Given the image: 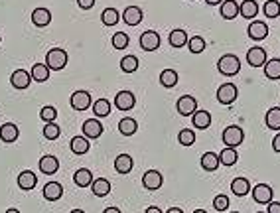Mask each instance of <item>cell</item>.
<instances>
[{
	"label": "cell",
	"mask_w": 280,
	"mask_h": 213,
	"mask_svg": "<svg viewBox=\"0 0 280 213\" xmlns=\"http://www.w3.org/2000/svg\"><path fill=\"white\" fill-rule=\"evenodd\" d=\"M217 69H219L221 75L233 77L241 71V62H239V57H237L235 53H225V55L219 57V62H217Z\"/></svg>",
	"instance_id": "cell-1"
},
{
	"label": "cell",
	"mask_w": 280,
	"mask_h": 213,
	"mask_svg": "<svg viewBox=\"0 0 280 213\" xmlns=\"http://www.w3.org/2000/svg\"><path fill=\"white\" fill-rule=\"evenodd\" d=\"M221 140H223V144H225L227 148H237V146H241L243 140H245V132H243L241 126L231 125V126H227V128L223 130Z\"/></svg>",
	"instance_id": "cell-2"
},
{
	"label": "cell",
	"mask_w": 280,
	"mask_h": 213,
	"mask_svg": "<svg viewBox=\"0 0 280 213\" xmlns=\"http://www.w3.org/2000/svg\"><path fill=\"white\" fill-rule=\"evenodd\" d=\"M46 65L50 67V71H62L67 65V51L62 48H53L46 53Z\"/></svg>",
	"instance_id": "cell-3"
},
{
	"label": "cell",
	"mask_w": 280,
	"mask_h": 213,
	"mask_svg": "<svg viewBox=\"0 0 280 213\" xmlns=\"http://www.w3.org/2000/svg\"><path fill=\"white\" fill-rule=\"evenodd\" d=\"M237 97H239V89L235 87V83H223L217 89V101L221 105H231V103H235Z\"/></svg>",
	"instance_id": "cell-4"
},
{
	"label": "cell",
	"mask_w": 280,
	"mask_h": 213,
	"mask_svg": "<svg viewBox=\"0 0 280 213\" xmlns=\"http://www.w3.org/2000/svg\"><path fill=\"white\" fill-rule=\"evenodd\" d=\"M162 184H164V178H162V174L158 170H148V172H144V176H142V186L146 189H150V191L160 189Z\"/></svg>",
	"instance_id": "cell-5"
},
{
	"label": "cell",
	"mask_w": 280,
	"mask_h": 213,
	"mask_svg": "<svg viewBox=\"0 0 280 213\" xmlns=\"http://www.w3.org/2000/svg\"><path fill=\"white\" fill-rule=\"evenodd\" d=\"M69 103H71V107H73L75 111H85V109H89L91 105H93V103H91V93L89 91H83V89L75 91V93L71 95Z\"/></svg>",
	"instance_id": "cell-6"
},
{
	"label": "cell",
	"mask_w": 280,
	"mask_h": 213,
	"mask_svg": "<svg viewBox=\"0 0 280 213\" xmlns=\"http://www.w3.org/2000/svg\"><path fill=\"white\" fill-rule=\"evenodd\" d=\"M176 109H178V113L182 117H191V114L197 111V101H195V97H191V95H184L176 103Z\"/></svg>",
	"instance_id": "cell-7"
},
{
	"label": "cell",
	"mask_w": 280,
	"mask_h": 213,
	"mask_svg": "<svg viewBox=\"0 0 280 213\" xmlns=\"http://www.w3.org/2000/svg\"><path fill=\"white\" fill-rule=\"evenodd\" d=\"M140 48L144 51H156L160 48V36L158 32L154 30H146L142 36H140Z\"/></svg>",
	"instance_id": "cell-8"
},
{
	"label": "cell",
	"mask_w": 280,
	"mask_h": 213,
	"mask_svg": "<svg viewBox=\"0 0 280 213\" xmlns=\"http://www.w3.org/2000/svg\"><path fill=\"white\" fill-rule=\"evenodd\" d=\"M247 62L251 67H265L267 63V50L261 48V46H255L247 51Z\"/></svg>",
	"instance_id": "cell-9"
},
{
	"label": "cell",
	"mask_w": 280,
	"mask_h": 213,
	"mask_svg": "<svg viewBox=\"0 0 280 213\" xmlns=\"http://www.w3.org/2000/svg\"><path fill=\"white\" fill-rule=\"evenodd\" d=\"M81 130H83V137L85 138H99L103 134V123L101 121H97V119H87L85 123H83V126H81Z\"/></svg>",
	"instance_id": "cell-10"
},
{
	"label": "cell",
	"mask_w": 280,
	"mask_h": 213,
	"mask_svg": "<svg viewBox=\"0 0 280 213\" xmlns=\"http://www.w3.org/2000/svg\"><path fill=\"white\" fill-rule=\"evenodd\" d=\"M272 196H274V191H272V188L268 184H256L253 188V200L256 203H267L268 205L272 201Z\"/></svg>",
	"instance_id": "cell-11"
},
{
	"label": "cell",
	"mask_w": 280,
	"mask_h": 213,
	"mask_svg": "<svg viewBox=\"0 0 280 213\" xmlns=\"http://www.w3.org/2000/svg\"><path fill=\"white\" fill-rule=\"evenodd\" d=\"M136 105V99L130 91H118L115 97V107L121 109V111H130L132 107Z\"/></svg>",
	"instance_id": "cell-12"
},
{
	"label": "cell",
	"mask_w": 280,
	"mask_h": 213,
	"mask_svg": "<svg viewBox=\"0 0 280 213\" xmlns=\"http://www.w3.org/2000/svg\"><path fill=\"white\" fill-rule=\"evenodd\" d=\"M20 137V130H18V126L14 125V123H4V125L0 126V140L2 142H6V144H12L16 142Z\"/></svg>",
	"instance_id": "cell-13"
},
{
	"label": "cell",
	"mask_w": 280,
	"mask_h": 213,
	"mask_svg": "<svg viewBox=\"0 0 280 213\" xmlns=\"http://www.w3.org/2000/svg\"><path fill=\"white\" fill-rule=\"evenodd\" d=\"M121 18L125 20V24L138 26L140 22H142V18H144V12L140 10L138 6H128V8H125V12H123Z\"/></svg>",
	"instance_id": "cell-14"
},
{
	"label": "cell",
	"mask_w": 280,
	"mask_h": 213,
	"mask_svg": "<svg viewBox=\"0 0 280 213\" xmlns=\"http://www.w3.org/2000/svg\"><path fill=\"white\" fill-rule=\"evenodd\" d=\"M30 71H26V69H16L12 75H10V83H12L14 89H26L30 85Z\"/></svg>",
	"instance_id": "cell-15"
},
{
	"label": "cell",
	"mask_w": 280,
	"mask_h": 213,
	"mask_svg": "<svg viewBox=\"0 0 280 213\" xmlns=\"http://www.w3.org/2000/svg\"><path fill=\"white\" fill-rule=\"evenodd\" d=\"M247 34L249 38L255 40V42H261L268 36V26L265 22H253V24L247 28Z\"/></svg>",
	"instance_id": "cell-16"
},
{
	"label": "cell",
	"mask_w": 280,
	"mask_h": 213,
	"mask_svg": "<svg viewBox=\"0 0 280 213\" xmlns=\"http://www.w3.org/2000/svg\"><path fill=\"white\" fill-rule=\"evenodd\" d=\"M36 184H38V178H36L34 172L24 170V172H20V174H18V186H20V189L30 191V189L36 188Z\"/></svg>",
	"instance_id": "cell-17"
},
{
	"label": "cell",
	"mask_w": 280,
	"mask_h": 213,
	"mask_svg": "<svg viewBox=\"0 0 280 213\" xmlns=\"http://www.w3.org/2000/svg\"><path fill=\"white\" fill-rule=\"evenodd\" d=\"M191 123L195 128H199V130H205V128H209L211 126V113L209 111H195V113L191 114Z\"/></svg>",
	"instance_id": "cell-18"
},
{
	"label": "cell",
	"mask_w": 280,
	"mask_h": 213,
	"mask_svg": "<svg viewBox=\"0 0 280 213\" xmlns=\"http://www.w3.org/2000/svg\"><path fill=\"white\" fill-rule=\"evenodd\" d=\"M62 196H64V186H62L59 182H50V184H46V188H44V198L48 201L62 200Z\"/></svg>",
	"instance_id": "cell-19"
},
{
	"label": "cell",
	"mask_w": 280,
	"mask_h": 213,
	"mask_svg": "<svg viewBox=\"0 0 280 213\" xmlns=\"http://www.w3.org/2000/svg\"><path fill=\"white\" fill-rule=\"evenodd\" d=\"M39 170L44 172V174H48V176H51V174H55L57 172V168H59V160L55 158V156H42L39 158Z\"/></svg>",
	"instance_id": "cell-20"
},
{
	"label": "cell",
	"mask_w": 280,
	"mask_h": 213,
	"mask_svg": "<svg viewBox=\"0 0 280 213\" xmlns=\"http://www.w3.org/2000/svg\"><path fill=\"white\" fill-rule=\"evenodd\" d=\"M219 12L225 20H233L239 16V4L235 0H223L221 6H219Z\"/></svg>",
	"instance_id": "cell-21"
},
{
	"label": "cell",
	"mask_w": 280,
	"mask_h": 213,
	"mask_svg": "<svg viewBox=\"0 0 280 213\" xmlns=\"http://www.w3.org/2000/svg\"><path fill=\"white\" fill-rule=\"evenodd\" d=\"M51 22V12L48 8H44V6H39L36 8L34 12H32V24L38 26V28H44V26H48Z\"/></svg>",
	"instance_id": "cell-22"
},
{
	"label": "cell",
	"mask_w": 280,
	"mask_h": 213,
	"mask_svg": "<svg viewBox=\"0 0 280 213\" xmlns=\"http://www.w3.org/2000/svg\"><path fill=\"white\" fill-rule=\"evenodd\" d=\"M91 189H93V196H97V198H105V196L111 193V182L105 180V178H97V180H93Z\"/></svg>",
	"instance_id": "cell-23"
},
{
	"label": "cell",
	"mask_w": 280,
	"mask_h": 213,
	"mask_svg": "<svg viewBox=\"0 0 280 213\" xmlns=\"http://www.w3.org/2000/svg\"><path fill=\"white\" fill-rule=\"evenodd\" d=\"M69 148H71V152L77 154V156L87 154V152H89V138L73 137V138H71V142H69Z\"/></svg>",
	"instance_id": "cell-24"
},
{
	"label": "cell",
	"mask_w": 280,
	"mask_h": 213,
	"mask_svg": "<svg viewBox=\"0 0 280 213\" xmlns=\"http://www.w3.org/2000/svg\"><path fill=\"white\" fill-rule=\"evenodd\" d=\"M168 42H170L172 48H184V46L188 44V34H186V30H182V28L172 30L170 36H168Z\"/></svg>",
	"instance_id": "cell-25"
},
{
	"label": "cell",
	"mask_w": 280,
	"mask_h": 213,
	"mask_svg": "<svg viewBox=\"0 0 280 213\" xmlns=\"http://www.w3.org/2000/svg\"><path fill=\"white\" fill-rule=\"evenodd\" d=\"M231 191L235 193V196H247L249 191H251V182L247 180V178H235L233 182H231Z\"/></svg>",
	"instance_id": "cell-26"
},
{
	"label": "cell",
	"mask_w": 280,
	"mask_h": 213,
	"mask_svg": "<svg viewBox=\"0 0 280 213\" xmlns=\"http://www.w3.org/2000/svg\"><path fill=\"white\" fill-rule=\"evenodd\" d=\"M265 75H267V79H270V81L280 79V60L278 57L267 60V63H265Z\"/></svg>",
	"instance_id": "cell-27"
},
{
	"label": "cell",
	"mask_w": 280,
	"mask_h": 213,
	"mask_svg": "<svg viewBox=\"0 0 280 213\" xmlns=\"http://www.w3.org/2000/svg\"><path fill=\"white\" fill-rule=\"evenodd\" d=\"M30 75H32V79H34V81H38V83H44V81H48V79H50V67H48L46 63H36V65L32 67Z\"/></svg>",
	"instance_id": "cell-28"
},
{
	"label": "cell",
	"mask_w": 280,
	"mask_h": 213,
	"mask_svg": "<svg viewBox=\"0 0 280 213\" xmlns=\"http://www.w3.org/2000/svg\"><path fill=\"white\" fill-rule=\"evenodd\" d=\"M111 103L109 99H97L93 103V114L97 117V119H105V117H109L111 114Z\"/></svg>",
	"instance_id": "cell-29"
},
{
	"label": "cell",
	"mask_w": 280,
	"mask_h": 213,
	"mask_svg": "<svg viewBox=\"0 0 280 213\" xmlns=\"http://www.w3.org/2000/svg\"><path fill=\"white\" fill-rule=\"evenodd\" d=\"M217 156H219V164H223V166H235L237 160H239L237 150H235V148H227V146L219 152Z\"/></svg>",
	"instance_id": "cell-30"
},
{
	"label": "cell",
	"mask_w": 280,
	"mask_h": 213,
	"mask_svg": "<svg viewBox=\"0 0 280 213\" xmlns=\"http://www.w3.org/2000/svg\"><path fill=\"white\" fill-rule=\"evenodd\" d=\"M199 164H202V168H204L205 172H215L217 168H219V156H217L215 152H205Z\"/></svg>",
	"instance_id": "cell-31"
},
{
	"label": "cell",
	"mask_w": 280,
	"mask_h": 213,
	"mask_svg": "<svg viewBox=\"0 0 280 213\" xmlns=\"http://www.w3.org/2000/svg\"><path fill=\"white\" fill-rule=\"evenodd\" d=\"M239 14H241L243 18L251 20V18H255L256 14H258V4H256L255 0H245L243 4H239Z\"/></svg>",
	"instance_id": "cell-32"
},
{
	"label": "cell",
	"mask_w": 280,
	"mask_h": 213,
	"mask_svg": "<svg viewBox=\"0 0 280 213\" xmlns=\"http://www.w3.org/2000/svg\"><path fill=\"white\" fill-rule=\"evenodd\" d=\"M73 182H75L79 188H87L93 184V174H91L89 168H81V170H77L75 176H73Z\"/></svg>",
	"instance_id": "cell-33"
},
{
	"label": "cell",
	"mask_w": 280,
	"mask_h": 213,
	"mask_svg": "<svg viewBox=\"0 0 280 213\" xmlns=\"http://www.w3.org/2000/svg\"><path fill=\"white\" fill-rule=\"evenodd\" d=\"M115 170L118 174H128L132 170V158L128 154H118L115 158Z\"/></svg>",
	"instance_id": "cell-34"
},
{
	"label": "cell",
	"mask_w": 280,
	"mask_h": 213,
	"mask_svg": "<svg viewBox=\"0 0 280 213\" xmlns=\"http://www.w3.org/2000/svg\"><path fill=\"white\" fill-rule=\"evenodd\" d=\"M265 123L270 130H280V107H272L267 111L265 117Z\"/></svg>",
	"instance_id": "cell-35"
},
{
	"label": "cell",
	"mask_w": 280,
	"mask_h": 213,
	"mask_svg": "<svg viewBox=\"0 0 280 213\" xmlns=\"http://www.w3.org/2000/svg\"><path fill=\"white\" fill-rule=\"evenodd\" d=\"M118 130H121V134H125V137H130V134H134L136 130H138V123L134 121V119H121L118 121Z\"/></svg>",
	"instance_id": "cell-36"
},
{
	"label": "cell",
	"mask_w": 280,
	"mask_h": 213,
	"mask_svg": "<svg viewBox=\"0 0 280 213\" xmlns=\"http://www.w3.org/2000/svg\"><path fill=\"white\" fill-rule=\"evenodd\" d=\"M160 85L166 89H172L178 85V73L174 69H164L160 73Z\"/></svg>",
	"instance_id": "cell-37"
},
{
	"label": "cell",
	"mask_w": 280,
	"mask_h": 213,
	"mask_svg": "<svg viewBox=\"0 0 280 213\" xmlns=\"http://www.w3.org/2000/svg\"><path fill=\"white\" fill-rule=\"evenodd\" d=\"M138 57L136 55H125L123 60H121V69L125 71V73H134L136 69H138Z\"/></svg>",
	"instance_id": "cell-38"
},
{
	"label": "cell",
	"mask_w": 280,
	"mask_h": 213,
	"mask_svg": "<svg viewBox=\"0 0 280 213\" xmlns=\"http://www.w3.org/2000/svg\"><path fill=\"white\" fill-rule=\"evenodd\" d=\"M118 20H121V14H118L116 8H105V10H103L101 22L105 26H115Z\"/></svg>",
	"instance_id": "cell-39"
},
{
	"label": "cell",
	"mask_w": 280,
	"mask_h": 213,
	"mask_svg": "<svg viewBox=\"0 0 280 213\" xmlns=\"http://www.w3.org/2000/svg\"><path fill=\"white\" fill-rule=\"evenodd\" d=\"M263 12L267 18H278L280 16V2L278 0H267L263 6Z\"/></svg>",
	"instance_id": "cell-40"
},
{
	"label": "cell",
	"mask_w": 280,
	"mask_h": 213,
	"mask_svg": "<svg viewBox=\"0 0 280 213\" xmlns=\"http://www.w3.org/2000/svg\"><path fill=\"white\" fill-rule=\"evenodd\" d=\"M205 40L202 36H193V38L188 40V48H190L191 53H202L205 50Z\"/></svg>",
	"instance_id": "cell-41"
},
{
	"label": "cell",
	"mask_w": 280,
	"mask_h": 213,
	"mask_svg": "<svg viewBox=\"0 0 280 213\" xmlns=\"http://www.w3.org/2000/svg\"><path fill=\"white\" fill-rule=\"evenodd\" d=\"M39 119L46 121V123H55V119H57V109L51 107V105L42 107V111H39Z\"/></svg>",
	"instance_id": "cell-42"
},
{
	"label": "cell",
	"mask_w": 280,
	"mask_h": 213,
	"mask_svg": "<svg viewBox=\"0 0 280 213\" xmlns=\"http://www.w3.org/2000/svg\"><path fill=\"white\" fill-rule=\"evenodd\" d=\"M59 134H62V128H59L57 123H46V126H44V137L48 138V140H55V138H59Z\"/></svg>",
	"instance_id": "cell-43"
},
{
	"label": "cell",
	"mask_w": 280,
	"mask_h": 213,
	"mask_svg": "<svg viewBox=\"0 0 280 213\" xmlns=\"http://www.w3.org/2000/svg\"><path fill=\"white\" fill-rule=\"evenodd\" d=\"M178 140L182 146H191V144L195 142V132H193L191 128H184V130H179Z\"/></svg>",
	"instance_id": "cell-44"
},
{
	"label": "cell",
	"mask_w": 280,
	"mask_h": 213,
	"mask_svg": "<svg viewBox=\"0 0 280 213\" xmlns=\"http://www.w3.org/2000/svg\"><path fill=\"white\" fill-rule=\"evenodd\" d=\"M113 48H115V50H125V48H128V36L125 32H116L115 36H113Z\"/></svg>",
	"instance_id": "cell-45"
},
{
	"label": "cell",
	"mask_w": 280,
	"mask_h": 213,
	"mask_svg": "<svg viewBox=\"0 0 280 213\" xmlns=\"http://www.w3.org/2000/svg\"><path fill=\"white\" fill-rule=\"evenodd\" d=\"M213 207H215V211H227L229 209V198L227 196H217L213 200Z\"/></svg>",
	"instance_id": "cell-46"
},
{
	"label": "cell",
	"mask_w": 280,
	"mask_h": 213,
	"mask_svg": "<svg viewBox=\"0 0 280 213\" xmlns=\"http://www.w3.org/2000/svg\"><path fill=\"white\" fill-rule=\"evenodd\" d=\"M77 6L83 8V10H89V8L95 6V0H77Z\"/></svg>",
	"instance_id": "cell-47"
},
{
	"label": "cell",
	"mask_w": 280,
	"mask_h": 213,
	"mask_svg": "<svg viewBox=\"0 0 280 213\" xmlns=\"http://www.w3.org/2000/svg\"><path fill=\"white\" fill-rule=\"evenodd\" d=\"M267 213H280V201H270L268 203V209H267Z\"/></svg>",
	"instance_id": "cell-48"
},
{
	"label": "cell",
	"mask_w": 280,
	"mask_h": 213,
	"mask_svg": "<svg viewBox=\"0 0 280 213\" xmlns=\"http://www.w3.org/2000/svg\"><path fill=\"white\" fill-rule=\"evenodd\" d=\"M272 150H274V152H280V132L274 138H272Z\"/></svg>",
	"instance_id": "cell-49"
},
{
	"label": "cell",
	"mask_w": 280,
	"mask_h": 213,
	"mask_svg": "<svg viewBox=\"0 0 280 213\" xmlns=\"http://www.w3.org/2000/svg\"><path fill=\"white\" fill-rule=\"evenodd\" d=\"M144 213H162V209H160V207H156V205H152V207H148Z\"/></svg>",
	"instance_id": "cell-50"
},
{
	"label": "cell",
	"mask_w": 280,
	"mask_h": 213,
	"mask_svg": "<svg viewBox=\"0 0 280 213\" xmlns=\"http://www.w3.org/2000/svg\"><path fill=\"white\" fill-rule=\"evenodd\" d=\"M223 0H205V4H209V6H217V4H221Z\"/></svg>",
	"instance_id": "cell-51"
},
{
	"label": "cell",
	"mask_w": 280,
	"mask_h": 213,
	"mask_svg": "<svg viewBox=\"0 0 280 213\" xmlns=\"http://www.w3.org/2000/svg\"><path fill=\"white\" fill-rule=\"evenodd\" d=\"M103 213H121V209H118V207H107Z\"/></svg>",
	"instance_id": "cell-52"
},
{
	"label": "cell",
	"mask_w": 280,
	"mask_h": 213,
	"mask_svg": "<svg viewBox=\"0 0 280 213\" xmlns=\"http://www.w3.org/2000/svg\"><path fill=\"white\" fill-rule=\"evenodd\" d=\"M166 213H184V211H182L179 207H170V209H168Z\"/></svg>",
	"instance_id": "cell-53"
},
{
	"label": "cell",
	"mask_w": 280,
	"mask_h": 213,
	"mask_svg": "<svg viewBox=\"0 0 280 213\" xmlns=\"http://www.w3.org/2000/svg\"><path fill=\"white\" fill-rule=\"evenodd\" d=\"M6 213H20L18 209H6Z\"/></svg>",
	"instance_id": "cell-54"
},
{
	"label": "cell",
	"mask_w": 280,
	"mask_h": 213,
	"mask_svg": "<svg viewBox=\"0 0 280 213\" xmlns=\"http://www.w3.org/2000/svg\"><path fill=\"white\" fill-rule=\"evenodd\" d=\"M71 213H85V211H83V209H73Z\"/></svg>",
	"instance_id": "cell-55"
},
{
	"label": "cell",
	"mask_w": 280,
	"mask_h": 213,
	"mask_svg": "<svg viewBox=\"0 0 280 213\" xmlns=\"http://www.w3.org/2000/svg\"><path fill=\"white\" fill-rule=\"evenodd\" d=\"M193 213H207V211H205V209H195Z\"/></svg>",
	"instance_id": "cell-56"
},
{
	"label": "cell",
	"mask_w": 280,
	"mask_h": 213,
	"mask_svg": "<svg viewBox=\"0 0 280 213\" xmlns=\"http://www.w3.org/2000/svg\"><path fill=\"white\" fill-rule=\"evenodd\" d=\"M256 213H267V211H256Z\"/></svg>",
	"instance_id": "cell-57"
},
{
	"label": "cell",
	"mask_w": 280,
	"mask_h": 213,
	"mask_svg": "<svg viewBox=\"0 0 280 213\" xmlns=\"http://www.w3.org/2000/svg\"><path fill=\"white\" fill-rule=\"evenodd\" d=\"M231 213H239V211H231Z\"/></svg>",
	"instance_id": "cell-58"
},
{
	"label": "cell",
	"mask_w": 280,
	"mask_h": 213,
	"mask_svg": "<svg viewBox=\"0 0 280 213\" xmlns=\"http://www.w3.org/2000/svg\"><path fill=\"white\" fill-rule=\"evenodd\" d=\"M0 44H2V38H0Z\"/></svg>",
	"instance_id": "cell-59"
}]
</instances>
